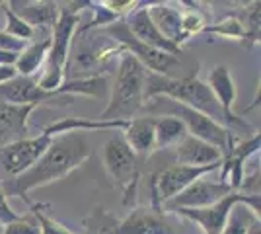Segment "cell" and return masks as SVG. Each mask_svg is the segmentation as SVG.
<instances>
[{
	"mask_svg": "<svg viewBox=\"0 0 261 234\" xmlns=\"http://www.w3.org/2000/svg\"><path fill=\"white\" fill-rule=\"evenodd\" d=\"M259 14H261V4L259 2H251L250 8L246 10V20H242L244 25V41L248 47H253L255 43H259Z\"/></svg>",
	"mask_w": 261,
	"mask_h": 234,
	"instance_id": "cell-31",
	"label": "cell"
},
{
	"mask_svg": "<svg viewBox=\"0 0 261 234\" xmlns=\"http://www.w3.org/2000/svg\"><path fill=\"white\" fill-rule=\"evenodd\" d=\"M208 90L213 92L215 100L218 101L224 121H226V129L232 133H250L255 135V129L251 127L246 119H242L240 115L234 113V103H236V84L232 78V70L226 65H217L211 68L207 80Z\"/></svg>",
	"mask_w": 261,
	"mask_h": 234,
	"instance_id": "cell-13",
	"label": "cell"
},
{
	"mask_svg": "<svg viewBox=\"0 0 261 234\" xmlns=\"http://www.w3.org/2000/svg\"><path fill=\"white\" fill-rule=\"evenodd\" d=\"M146 10L152 23L156 25V30L174 45L181 47L184 35H181V14L175 4L170 2H154V4H146Z\"/></svg>",
	"mask_w": 261,
	"mask_h": 234,
	"instance_id": "cell-23",
	"label": "cell"
},
{
	"mask_svg": "<svg viewBox=\"0 0 261 234\" xmlns=\"http://www.w3.org/2000/svg\"><path fill=\"white\" fill-rule=\"evenodd\" d=\"M2 230H4V226H2V224H0V234H2Z\"/></svg>",
	"mask_w": 261,
	"mask_h": 234,
	"instance_id": "cell-38",
	"label": "cell"
},
{
	"mask_svg": "<svg viewBox=\"0 0 261 234\" xmlns=\"http://www.w3.org/2000/svg\"><path fill=\"white\" fill-rule=\"evenodd\" d=\"M90 154L92 148L84 135L68 133L55 137L53 145L28 172H23L18 178L2 181L4 193L6 197H20L30 205V191L70 176L76 168L86 162Z\"/></svg>",
	"mask_w": 261,
	"mask_h": 234,
	"instance_id": "cell-1",
	"label": "cell"
},
{
	"mask_svg": "<svg viewBox=\"0 0 261 234\" xmlns=\"http://www.w3.org/2000/svg\"><path fill=\"white\" fill-rule=\"evenodd\" d=\"M218 168H220V164H211V166L203 168L174 164V166L170 168H164L162 172L154 174L152 178V207L162 209L164 203L174 199L177 193H181L185 188H189L193 181L201 178H207L208 174L217 172Z\"/></svg>",
	"mask_w": 261,
	"mask_h": 234,
	"instance_id": "cell-10",
	"label": "cell"
},
{
	"mask_svg": "<svg viewBox=\"0 0 261 234\" xmlns=\"http://www.w3.org/2000/svg\"><path fill=\"white\" fill-rule=\"evenodd\" d=\"M175 162L184 166L203 168L211 164H220L222 162V152L208 145L201 139H195L191 135H185L184 139L174 146Z\"/></svg>",
	"mask_w": 261,
	"mask_h": 234,
	"instance_id": "cell-20",
	"label": "cell"
},
{
	"mask_svg": "<svg viewBox=\"0 0 261 234\" xmlns=\"http://www.w3.org/2000/svg\"><path fill=\"white\" fill-rule=\"evenodd\" d=\"M123 22L127 25V30L130 32V35L135 39H139L141 43L148 45L152 49L164 51L168 55H179L181 53V47L174 45L172 41H168L152 23L148 10H146V4H137L133 10L127 14V18H123Z\"/></svg>",
	"mask_w": 261,
	"mask_h": 234,
	"instance_id": "cell-16",
	"label": "cell"
},
{
	"mask_svg": "<svg viewBox=\"0 0 261 234\" xmlns=\"http://www.w3.org/2000/svg\"><path fill=\"white\" fill-rule=\"evenodd\" d=\"M103 166L113 184L123 191V203L129 205L130 199L135 201L141 178V164L121 135H113L103 145Z\"/></svg>",
	"mask_w": 261,
	"mask_h": 234,
	"instance_id": "cell-7",
	"label": "cell"
},
{
	"mask_svg": "<svg viewBox=\"0 0 261 234\" xmlns=\"http://www.w3.org/2000/svg\"><path fill=\"white\" fill-rule=\"evenodd\" d=\"M57 92L61 96H88V98H101L106 92H108V80L106 76H88V78H80V76H72L65 80Z\"/></svg>",
	"mask_w": 261,
	"mask_h": 234,
	"instance_id": "cell-25",
	"label": "cell"
},
{
	"mask_svg": "<svg viewBox=\"0 0 261 234\" xmlns=\"http://www.w3.org/2000/svg\"><path fill=\"white\" fill-rule=\"evenodd\" d=\"M33 110V106H12L0 101V148L28 137Z\"/></svg>",
	"mask_w": 261,
	"mask_h": 234,
	"instance_id": "cell-18",
	"label": "cell"
},
{
	"mask_svg": "<svg viewBox=\"0 0 261 234\" xmlns=\"http://www.w3.org/2000/svg\"><path fill=\"white\" fill-rule=\"evenodd\" d=\"M2 234H41L39 230V224L33 219V215H25V217H20L18 221L6 224Z\"/></svg>",
	"mask_w": 261,
	"mask_h": 234,
	"instance_id": "cell-33",
	"label": "cell"
},
{
	"mask_svg": "<svg viewBox=\"0 0 261 234\" xmlns=\"http://www.w3.org/2000/svg\"><path fill=\"white\" fill-rule=\"evenodd\" d=\"M205 18L199 10H187L181 14V35H184V41H187L189 37L201 34L205 30Z\"/></svg>",
	"mask_w": 261,
	"mask_h": 234,
	"instance_id": "cell-32",
	"label": "cell"
},
{
	"mask_svg": "<svg viewBox=\"0 0 261 234\" xmlns=\"http://www.w3.org/2000/svg\"><path fill=\"white\" fill-rule=\"evenodd\" d=\"M30 213L39 224L41 234H74L72 230H68L65 224H61L59 221H55L51 215H47L43 203H30Z\"/></svg>",
	"mask_w": 261,
	"mask_h": 234,
	"instance_id": "cell-30",
	"label": "cell"
},
{
	"mask_svg": "<svg viewBox=\"0 0 261 234\" xmlns=\"http://www.w3.org/2000/svg\"><path fill=\"white\" fill-rule=\"evenodd\" d=\"M49 45H51V37L47 35L43 39H33L23 47L18 53V59L14 63V68L18 72V76L35 78L39 70H43L45 61H47V53H49Z\"/></svg>",
	"mask_w": 261,
	"mask_h": 234,
	"instance_id": "cell-24",
	"label": "cell"
},
{
	"mask_svg": "<svg viewBox=\"0 0 261 234\" xmlns=\"http://www.w3.org/2000/svg\"><path fill=\"white\" fill-rule=\"evenodd\" d=\"M53 145V139L39 133L37 137H25L12 145L0 148V172L6 174L10 179L22 176L47 152Z\"/></svg>",
	"mask_w": 261,
	"mask_h": 234,
	"instance_id": "cell-12",
	"label": "cell"
},
{
	"mask_svg": "<svg viewBox=\"0 0 261 234\" xmlns=\"http://www.w3.org/2000/svg\"><path fill=\"white\" fill-rule=\"evenodd\" d=\"M123 53L125 49L113 39H109L101 30H92V32L76 34L72 65L76 70L84 72L80 78L101 76V70H106L109 63L113 59H119Z\"/></svg>",
	"mask_w": 261,
	"mask_h": 234,
	"instance_id": "cell-6",
	"label": "cell"
},
{
	"mask_svg": "<svg viewBox=\"0 0 261 234\" xmlns=\"http://www.w3.org/2000/svg\"><path fill=\"white\" fill-rule=\"evenodd\" d=\"M230 193H234V191L224 181L201 178L193 181L189 188H185L181 193H177L174 199L164 203L162 211L174 213L175 209H201V207L215 205L217 201L224 199Z\"/></svg>",
	"mask_w": 261,
	"mask_h": 234,
	"instance_id": "cell-14",
	"label": "cell"
},
{
	"mask_svg": "<svg viewBox=\"0 0 261 234\" xmlns=\"http://www.w3.org/2000/svg\"><path fill=\"white\" fill-rule=\"evenodd\" d=\"M248 234H261V221H259V219H257V221H253V223L250 224Z\"/></svg>",
	"mask_w": 261,
	"mask_h": 234,
	"instance_id": "cell-37",
	"label": "cell"
},
{
	"mask_svg": "<svg viewBox=\"0 0 261 234\" xmlns=\"http://www.w3.org/2000/svg\"><path fill=\"white\" fill-rule=\"evenodd\" d=\"M80 10H84V8H76V4H66L65 8H61L59 20L49 35L51 45H49L47 61L41 70V76L35 78L37 86L45 92H55L65 82L66 67L70 61V47H72L74 35H76L78 23H80Z\"/></svg>",
	"mask_w": 261,
	"mask_h": 234,
	"instance_id": "cell-5",
	"label": "cell"
},
{
	"mask_svg": "<svg viewBox=\"0 0 261 234\" xmlns=\"http://www.w3.org/2000/svg\"><path fill=\"white\" fill-rule=\"evenodd\" d=\"M20 217H22V215L14 211L12 205L8 203V197H6V193H4V188H2V179H0V224L6 226V224L18 221Z\"/></svg>",
	"mask_w": 261,
	"mask_h": 234,
	"instance_id": "cell-34",
	"label": "cell"
},
{
	"mask_svg": "<svg viewBox=\"0 0 261 234\" xmlns=\"http://www.w3.org/2000/svg\"><path fill=\"white\" fill-rule=\"evenodd\" d=\"M0 10L4 12V18H6V25H4V32L12 37H16V39H20L23 43H30L33 41L35 37H37V32L33 30L30 23H25L18 16V14H14L12 8L8 6V2H0Z\"/></svg>",
	"mask_w": 261,
	"mask_h": 234,
	"instance_id": "cell-27",
	"label": "cell"
},
{
	"mask_svg": "<svg viewBox=\"0 0 261 234\" xmlns=\"http://www.w3.org/2000/svg\"><path fill=\"white\" fill-rule=\"evenodd\" d=\"M257 219H259V215H255L246 203H238L232 209L228 221H226V224H224V228H222L220 234H248L250 224L253 221H257Z\"/></svg>",
	"mask_w": 261,
	"mask_h": 234,
	"instance_id": "cell-28",
	"label": "cell"
},
{
	"mask_svg": "<svg viewBox=\"0 0 261 234\" xmlns=\"http://www.w3.org/2000/svg\"><path fill=\"white\" fill-rule=\"evenodd\" d=\"M261 146V135L255 133L238 141L236 145L230 148V152L226 156H222L220 162V181H224L226 186L232 188V191H240L242 181H244V164L248 162V158L259 154Z\"/></svg>",
	"mask_w": 261,
	"mask_h": 234,
	"instance_id": "cell-17",
	"label": "cell"
},
{
	"mask_svg": "<svg viewBox=\"0 0 261 234\" xmlns=\"http://www.w3.org/2000/svg\"><path fill=\"white\" fill-rule=\"evenodd\" d=\"M16 59H18V53H12V51L0 49V67H14Z\"/></svg>",
	"mask_w": 261,
	"mask_h": 234,
	"instance_id": "cell-36",
	"label": "cell"
},
{
	"mask_svg": "<svg viewBox=\"0 0 261 234\" xmlns=\"http://www.w3.org/2000/svg\"><path fill=\"white\" fill-rule=\"evenodd\" d=\"M154 115H142V117H133L129 119L127 127L123 129V139L129 145V148L137 154L139 160H144L156 152V135H154Z\"/></svg>",
	"mask_w": 261,
	"mask_h": 234,
	"instance_id": "cell-21",
	"label": "cell"
},
{
	"mask_svg": "<svg viewBox=\"0 0 261 234\" xmlns=\"http://www.w3.org/2000/svg\"><path fill=\"white\" fill-rule=\"evenodd\" d=\"M129 121H121V119H109V121H103V119H90V117H76V115H70V117H63L59 121L47 125L41 133L47 135V137H61V135H68V133H84V131H119L123 133V129L127 127Z\"/></svg>",
	"mask_w": 261,
	"mask_h": 234,
	"instance_id": "cell-22",
	"label": "cell"
},
{
	"mask_svg": "<svg viewBox=\"0 0 261 234\" xmlns=\"http://www.w3.org/2000/svg\"><path fill=\"white\" fill-rule=\"evenodd\" d=\"M154 135H156V150H162L177 145L187 135V129L184 127V123L172 115H158L154 123Z\"/></svg>",
	"mask_w": 261,
	"mask_h": 234,
	"instance_id": "cell-26",
	"label": "cell"
},
{
	"mask_svg": "<svg viewBox=\"0 0 261 234\" xmlns=\"http://www.w3.org/2000/svg\"><path fill=\"white\" fill-rule=\"evenodd\" d=\"M14 14H18L25 23H30L35 32H53L55 23L61 14L59 2H33V0H12L8 2Z\"/></svg>",
	"mask_w": 261,
	"mask_h": 234,
	"instance_id": "cell-19",
	"label": "cell"
},
{
	"mask_svg": "<svg viewBox=\"0 0 261 234\" xmlns=\"http://www.w3.org/2000/svg\"><path fill=\"white\" fill-rule=\"evenodd\" d=\"M109 234H177L175 224L156 207H137L113 224Z\"/></svg>",
	"mask_w": 261,
	"mask_h": 234,
	"instance_id": "cell-15",
	"label": "cell"
},
{
	"mask_svg": "<svg viewBox=\"0 0 261 234\" xmlns=\"http://www.w3.org/2000/svg\"><path fill=\"white\" fill-rule=\"evenodd\" d=\"M238 203H246L255 215H259L261 195H244L240 191L230 193L224 199L217 201L215 205H208V207H201V209H175L174 215L181 217V219L189 221V223H193L203 234H220L226 221H228L232 209Z\"/></svg>",
	"mask_w": 261,
	"mask_h": 234,
	"instance_id": "cell-8",
	"label": "cell"
},
{
	"mask_svg": "<svg viewBox=\"0 0 261 234\" xmlns=\"http://www.w3.org/2000/svg\"><path fill=\"white\" fill-rule=\"evenodd\" d=\"M148 115H172L175 119L184 123V127L187 129V135L201 139L208 145H213L215 148H218L222 156H226L230 152V148L238 143V135L232 133L230 129L222 127L220 123L213 121L211 117L203 115V113L195 112L187 106H181L177 101L170 100V98H164V96H156L150 100L144 101V108Z\"/></svg>",
	"mask_w": 261,
	"mask_h": 234,
	"instance_id": "cell-4",
	"label": "cell"
},
{
	"mask_svg": "<svg viewBox=\"0 0 261 234\" xmlns=\"http://www.w3.org/2000/svg\"><path fill=\"white\" fill-rule=\"evenodd\" d=\"M0 101L12 106H51V108H65L72 106V96H61L57 90L45 92L37 86L35 78L16 76L0 84Z\"/></svg>",
	"mask_w": 261,
	"mask_h": 234,
	"instance_id": "cell-11",
	"label": "cell"
},
{
	"mask_svg": "<svg viewBox=\"0 0 261 234\" xmlns=\"http://www.w3.org/2000/svg\"><path fill=\"white\" fill-rule=\"evenodd\" d=\"M25 45L28 43H23V41H20V39H16V37L8 35L4 30H0V49L12 51V53H20Z\"/></svg>",
	"mask_w": 261,
	"mask_h": 234,
	"instance_id": "cell-35",
	"label": "cell"
},
{
	"mask_svg": "<svg viewBox=\"0 0 261 234\" xmlns=\"http://www.w3.org/2000/svg\"><path fill=\"white\" fill-rule=\"evenodd\" d=\"M144 86H146V68L130 55L123 53L117 63L115 84L111 88L109 103L98 119H121L129 121L144 108Z\"/></svg>",
	"mask_w": 261,
	"mask_h": 234,
	"instance_id": "cell-3",
	"label": "cell"
},
{
	"mask_svg": "<svg viewBox=\"0 0 261 234\" xmlns=\"http://www.w3.org/2000/svg\"><path fill=\"white\" fill-rule=\"evenodd\" d=\"M205 34L211 35H218L222 39H230V41H244V25H242V20L236 18V16H228V18H222L215 23H207Z\"/></svg>",
	"mask_w": 261,
	"mask_h": 234,
	"instance_id": "cell-29",
	"label": "cell"
},
{
	"mask_svg": "<svg viewBox=\"0 0 261 234\" xmlns=\"http://www.w3.org/2000/svg\"><path fill=\"white\" fill-rule=\"evenodd\" d=\"M156 96H164V98H170V100L177 101L181 106H187V108L211 117L213 121L220 123L222 127H226V121H224V115H222L218 101L215 100L213 92L208 90L207 82H203L197 76V72L184 78L146 72L144 101L156 98Z\"/></svg>",
	"mask_w": 261,
	"mask_h": 234,
	"instance_id": "cell-2",
	"label": "cell"
},
{
	"mask_svg": "<svg viewBox=\"0 0 261 234\" xmlns=\"http://www.w3.org/2000/svg\"><path fill=\"white\" fill-rule=\"evenodd\" d=\"M103 34L108 35L109 39H113L115 43H119L127 53L135 57L142 67L146 68V72H154V74H164L170 76V70L179 63V59L175 55H168L164 51L152 49L148 45L141 43L139 39H135L130 32L127 30V25L123 20H117L115 23H111L108 28L101 30Z\"/></svg>",
	"mask_w": 261,
	"mask_h": 234,
	"instance_id": "cell-9",
	"label": "cell"
}]
</instances>
